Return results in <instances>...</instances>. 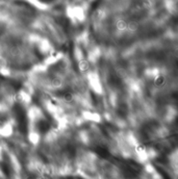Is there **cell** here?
Returning <instances> with one entry per match:
<instances>
[{
  "instance_id": "cell-1",
  "label": "cell",
  "mask_w": 178,
  "mask_h": 179,
  "mask_svg": "<svg viewBox=\"0 0 178 179\" xmlns=\"http://www.w3.org/2000/svg\"><path fill=\"white\" fill-rule=\"evenodd\" d=\"M153 82L156 87H161V85H165V77L163 76H158V77H156L154 79Z\"/></svg>"
},
{
  "instance_id": "cell-2",
  "label": "cell",
  "mask_w": 178,
  "mask_h": 179,
  "mask_svg": "<svg viewBox=\"0 0 178 179\" xmlns=\"http://www.w3.org/2000/svg\"><path fill=\"white\" fill-rule=\"evenodd\" d=\"M79 68H80V70H81V71H87V70L89 69V65H88L87 62H80Z\"/></svg>"
}]
</instances>
